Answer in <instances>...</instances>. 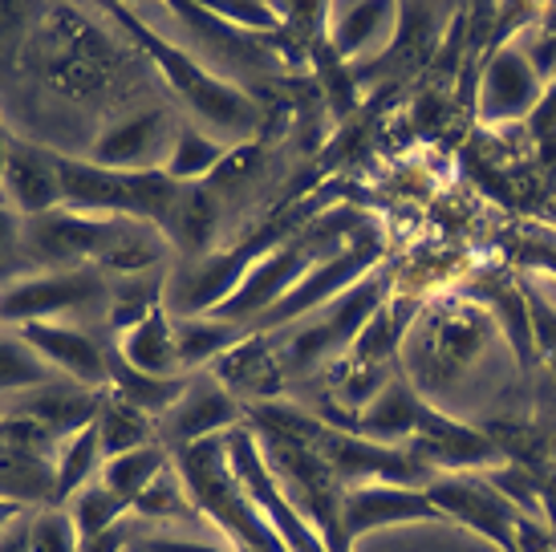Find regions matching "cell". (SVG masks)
Masks as SVG:
<instances>
[{
	"mask_svg": "<svg viewBox=\"0 0 556 552\" xmlns=\"http://www.w3.org/2000/svg\"><path fill=\"white\" fill-rule=\"evenodd\" d=\"M325 261L321 252H313V240H293V244H280L261 252L252 268L244 273V280L236 285V292L224 301V305L212 313V317H224V322H261L273 305H280L289 292L301 285V276L309 273L313 264Z\"/></svg>",
	"mask_w": 556,
	"mask_h": 552,
	"instance_id": "30bf717a",
	"label": "cell"
},
{
	"mask_svg": "<svg viewBox=\"0 0 556 552\" xmlns=\"http://www.w3.org/2000/svg\"><path fill=\"white\" fill-rule=\"evenodd\" d=\"M228 154H232L228 142L212 138L207 130H200V126L184 123L179 126V135H175V142H170L167 167L163 171H167L175 184L191 187L195 179H212V175L228 163Z\"/></svg>",
	"mask_w": 556,
	"mask_h": 552,
	"instance_id": "4316f807",
	"label": "cell"
},
{
	"mask_svg": "<svg viewBox=\"0 0 556 552\" xmlns=\"http://www.w3.org/2000/svg\"><path fill=\"white\" fill-rule=\"evenodd\" d=\"M187 382H191V374H184V378H155V374H142V369L126 366L123 357L114 353V346H110L106 390L110 394H118L123 402H130V406L142 411L147 418H163L175 402L184 399Z\"/></svg>",
	"mask_w": 556,
	"mask_h": 552,
	"instance_id": "cb8c5ba5",
	"label": "cell"
},
{
	"mask_svg": "<svg viewBox=\"0 0 556 552\" xmlns=\"http://www.w3.org/2000/svg\"><path fill=\"white\" fill-rule=\"evenodd\" d=\"M53 491H58V479H53L49 455H37V451H25V447L0 439V500H16L25 507H53Z\"/></svg>",
	"mask_w": 556,
	"mask_h": 552,
	"instance_id": "7402d4cb",
	"label": "cell"
},
{
	"mask_svg": "<svg viewBox=\"0 0 556 552\" xmlns=\"http://www.w3.org/2000/svg\"><path fill=\"white\" fill-rule=\"evenodd\" d=\"M29 516H21L13 528H4V532H0V552H33L29 549Z\"/></svg>",
	"mask_w": 556,
	"mask_h": 552,
	"instance_id": "8d00e7d4",
	"label": "cell"
},
{
	"mask_svg": "<svg viewBox=\"0 0 556 552\" xmlns=\"http://www.w3.org/2000/svg\"><path fill=\"white\" fill-rule=\"evenodd\" d=\"M175 135H179V126L170 118V110H135L123 123H114L93 138L90 163L110 171H163Z\"/></svg>",
	"mask_w": 556,
	"mask_h": 552,
	"instance_id": "7c38bea8",
	"label": "cell"
},
{
	"mask_svg": "<svg viewBox=\"0 0 556 552\" xmlns=\"http://www.w3.org/2000/svg\"><path fill=\"white\" fill-rule=\"evenodd\" d=\"M106 13L118 16L123 29L139 41L142 53L159 65V74L167 77V86L179 93V102L195 114V126H200V130H207V135L219 138V142H228V147H232L236 138H244L256 130L261 106H256L240 86L224 81V77L212 74L203 62H195L187 49H179L175 41H167V37H159L151 25H142V16H135L130 9H123V4H110Z\"/></svg>",
	"mask_w": 556,
	"mask_h": 552,
	"instance_id": "3957f363",
	"label": "cell"
},
{
	"mask_svg": "<svg viewBox=\"0 0 556 552\" xmlns=\"http://www.w3.org/2000/svg\"><path fill=\"white\" fill-rule=\"evenodd\" d=\"M65 512L74 516V524H78V537H98V532H106V528H114L118 520H126L130 516V507L114 495V491L102 484V479H90L86 488L65 504Z\"/></svg>",
	"mask_w": 556,
	"mask_h": 552,
	"instance_id": "f546056e",
	"label": "cell"
},
{
	"mask_svg": "<svg viewBox=\"0 0 556 552\" xmlns=\"http://www.w3.org/2000/svg\"><path fill=\"white\" fill-rule=\"evenodd\" d=\"M520 261L532 268V273H544L548 280H556V236L553 231H532L520 248Z\"/></svg>",
	"mask_w": 556,
	"mask_h": 552,
	"instance_id": "836d02e7",
	"label": "cell"
},
{
	"mask_svg": "<svg viewBox=\"0 0 556 552\" xmlns=\"http://www.w3.org/2000/svg\"><path fill=\"white\" fill-rule=\"evenodd\" d=\"M252 430H256L264 463H268L273 479L285 491V500L317 528V537L329 544V552H350L345 528H341V495H345V484L329 467V460H325L309 439H296V435L268 430V427H252Z\"/></svg>",
	"mask_w": 556,
	"mask_h": 552,
	"instance_id": "5b68a950",
	"label": "cell"
},
{
	"mask_svg": "<svg viewBox=\"0 0 556 552\" xmlns=\"http://www.w3.org/2000/svg\"><path fill=\"white\" fill-rule=\"evenodd\" d=\"M240 423H244V418H240V402H236L232 394H228V386L207 369L200 378H191L184 390V399L163 414V435L170 439V451H175V447L228 435V430L240 427Z\"/></svg>",
	"mask_w": 556,
	"mask_h": 552,
	"instance_id": "2e32d148",
	"label": "cell"
},
{
	"mask_svg": "<svg viewBox=\"0 0 556 552\" xmlns=\"http://www.w3.org/2000/svg\"><path fill=\"white\" fill-rule=\"evenodd\" d=\"M142 552H236L232 544H212V540L195 537H151Z\"/></svg>",
	"mask_w": 556,
	"mask_h": 552,
	"instance_id": "d590c367",
	"label": "cell"
},
{
	"mask_svg": "<svg viewBox=\"0 0 556 552\" xmlns=\"http://www.w3.org/2000/svg\"><path fill=\"white\" fill-rule=\"evenodd\" d=\"M212 16H219V25H228L232 33H273L280 29L285 21L277 4H244V0H232V4H224V0H207L203 4Z\"/></svg>",
	"mask_w": 556,
	"mask_h": 552,
	"instance_id": "d6a6232c",
	"label": "cell"
},
{
	"mask_svg": "<svg viewBox=\"0 0 556 552\" xmlns=\"http://www.w3.org/2000/svg\"><path fill=\"white\" fill-rule=\"evenodd\" d=\"M102 276L90 268H53V273L16 276L0 285V322L29 325V322H58V313H78L102 301Z\"/></svg>",
	"mask_w": 556,
	"mask_h": 552,
	"instance_id": "9c48e42d",
	"label": "cell"
},
{
	"mask_svg": "<svg viewBox=\"0 0 556 552\" xmlns=\"http://www.w3.org/2000/svg\"><path fill=\"white\" fill-rule=\"evenodd\" d=\"M431 504L443 512V520H459L467 528L483 532L488 540H495L504 552H520L516 549V528H520V507L511 504L504 491L495 488L492 479L467 476V472H447V476L422 484Z\"/></svg>",
	"mask_w": 556,
	"mask_h": 552,
	"instance_id": "8fae6325",
	"label": "cell"
},
{
	"mask_svg": "<svg viewBox=\"0 0 556 552\" xmlns=\"http://www.w3.org/2000/svg\"><path fill=\"white\" fill-rule=\"evenodd\" d=\"M16 240H21V215L0 203V252H9Z\"/></svg>",
	"mask_w": 556,
	"mask_h": 552,
	"instance_id": "74e56055",
	"label": "cell"
},
{
	"mask_svg": "<svg viewBox=\"0 0 556 552\" xmlns=\"http://www.w3.org/2000/svg\"><path fill=\"white\" fill-rule=\"evenodd\" d=\"M114 353L123 357L126 366L142 369V374H155V378H184L179 369V350H175V317L170 309H155L147 313L139 325H130L118 334Z\"/></svg>",
	"mask_w": 556,
	"mask_h": 552,
	"instance_id": "44dd1931",
	"label": "cell"
},
{
	"mask_svg": "<svg viewBox=\"0 0 556 552\" xmlns=\"http://www.w3.org/2000/svg\"><path fill=\"white\" fill-rule=\"evenodd\" d=\"M102 399H106V390H90V386H78L70 382V378H53L46 386L9 394L0 414L33 418V423H41L46 430H53L58 439H65L74 430L90 427L93 418H98V411H102Z\"/></svg>",
	"mask_w": 556,
	"mask_h": 552,
	"instance_id": "e0dca14e",
	"label": "cell"
},
{
	"mask_svg": "<svg viewBox=\"0 0 556 552\" xmlns=\"http://www.w3.org/2000/svg\"><path fill=\"white\" fill-rule=\"evenodd\" d=\"M25 244L46 264L58 268H106L114 276H142L167 256V231L147 219L126 215H86L58 208L49 215L25 219Z\"/></svg>",
	"mask_w": 556,
	"mask_h": 552,
	"instance_id": "6da1fadb",
	"label": "cell"
},
{
	"mask_svg": "<svg viewBox=\"0 0 556 552\" xmlns=\"http://www.w3.org/2000/svg\"><path fill=\"white\" fill-rule=\"evenodd\" d=\"M21 516H29V507L16 504V500H0V532H4V528H13Z\"/></svg>",
	"mask_w": 556,
	"mask_h": 552,
	"instance_id": "f35d334b",
	"label": "cell"
},
{
	"mask_svg": "<svg viewBox=\"0 0 556 552\" xmlns=\"http://www.w3.org/2000/svg\"><path fill=\"white\" fill-rule=\"evenodd\" d=\"M252 329L248 325H236V322H224V317H212V313H203V317H175V350H179V369L191 374V369L200 366H212L216 357L240 346Z\"/></svg>",
	"mask_w": 556,
	"mask_h": 552,
	"instance_id": "603a6c76",
	"label": "cell"
},
{
	"mask_svg": "<svg viewBox=\"0 0 556 552\" xmlns=\"http://www.w3.org/2000/svg\"><path fill=\"white\" fill-rule=\"evenodd\" d=\"M16 334L53 374H62L78 386H90V390H106L110 350H102L86 329L65 322H29Z\"/></svg>",
	"mask_w": 556,
	"mask_h": 552,
	"instance_id": "5bb4252c",
	"label": "cell"
},
{
	"mask_svg": "<svg viewBox=\"0 0 556 552\" xmlns=\"http://www.w3.org/2000/svg\"><path fill=\"white\" fill-rule=\"evenodd\" d=\"M170 463H175V476L184 484L195 516L212 524L224 540H232L236 552H285L277 532L268 528L261 507L252 504L248 488L236 476L228 435L175 447Z\"/></svg>",
	"mask_w": 556,
	"mask_h": 552,
	"instance_id": "7a4b0ae2",
	"label": "cell"
},
{
	"mask_svg": "<svg viewBox=\"0 0 556 552\" xmlns=\"http://www.w3.org/2000/svg\"><path fill=\"white\" fill-rule=\"evenodd\" d=\"M29 549L33 552H81L78 524L65 507H37L29 516Z\"/></svg>",
	"mask_w": 556,
	"mask_h": 552,
	"instance_id": "1f68e13d",
	"label": "cell"
},
{
	"mask_svg": "<svg viewBox=\"0 0 556 552\" xmlns=\"http://www.w3.org/2000/svg\"><path fill=\"white\" fill-rule=\"evenodd\" d=\"M378 261H382V240H378V236H366V240H362V231H357L345 248H338V252H329L325 261L313 264L309 273L301 276V285H296L280 305L268 309L252 329H256V334H277L285 325L305 322L309 313L325 309L329 301H338L345 289H354L362 276H370Z\"/></svg>",
	"mask_w": 556,
	"mask_h": 552,
	"instance_id": "52a82bcc",
	"label": "cell"
},
{
	"mask_svg": "<svg viewBox=\"0 0 556 552\" xmlns=\"http://www.w3.org/2000/svg\"><path fill=\"white\" fill-rule=\"evenodd\" d=\"M98 472H102V439H98V418H93L90 427L74 430L58 443V455H53V479H58L53 507L70 504L90 479H98Z\"/></svg>",
	"mask_w": 556,
	"mask_h": 552,
	"instance_id": "d4e9b609",
	"label": "cell"
},
{
	"mask_svg": "<svg viewBox=\"0 0 556 552\" xmlns=\"http://www.w3.org/2000/svg\"><path fill=\"white\" fill-rule=\"evenodd\" d=\"M212 374H216L219 382L228 386V394L232 399H256V402H273L280 394V386H285V366H280V353L268 350L264 338L256 334H248L240 346L216 357L212 362Z\"/></svg>",
	"mask_w": 556,
	"mask_h": 552,
	"instance_id": "ffe728a7",
	"label": "cell"
},
{
	"mask_svg": "<svg viewBox=\"0 0 556 552\" xmlns=\"http://www.w3.org/2000/svg\"><path fill=\"white\" fill-rule=\"evenodd\" d=\"M0 187L9 196L21 219H37L62 208V175H58V154L29 147V142H9L4 151V171H0Z\"/></svg>",
	"mask_w": 556,
	"mask_h": 552,
	"instance_id": "ac0fdd59",
	"label": "cell"
},
{
	"mask_svg": "<svg viewBox=\"0 0 556 552\" xmlns=\"http://www.w3.org/2000/svg\"><path fill=\"white\" fill-rule=\"evenodd\" d=\"M130 516H151V520H184V516H195V507L187 500L184 484L175 476V463L135 500Z\"/></svg>",
	"mask_w": 556,
	"mask_h": 552,
	"instance_id": "4dcf8cb0",
	"label": "cell"
},
{
	"mask_svg": "<svg viewBox=\"0 0 556 552\" xmlns=\"http://www.w3.org/2000/svg\"><path fill=\"white\" fill-rule=\"evenodd\" d=\"M544 77L536 74V65L528 58V46H504L495 53L483 81H479V114L483 123H516L536 114L544 98Z\"/></svg>",
	"mask_w": 556,
	"mask_h": 552,
	"instance_id": "9a60e30c",
	"label": "cell"
},
{
	"mask_svg": "<svg viewBox=\"0 0 556 552\" xmlns=\"http://www.w3.org/2000/svg\"><path fill=\"white\" fill-rule=\"evenodd\" d=\"M228 455H232L236 476H240V484L248 488L252 504L261 507V516L268 520V528L277 532L280 549L285 552H329V544L317 537V528L285 500V491H280V484L273 479L268 463H264V451H261V443H256V430L248 427V423L228 430Z\"/></svg>",
	"mask_w": 556,
	"mask_h": 552,
	"instance_id": "ba28073f",
	"label": "cell"
},
{
	"mask_svg": "<svg viewBox=\"0 0 556 552\" xmlns=\"http://www.w3.org/2000/svg\"><path fill=\"white\" fill-rule=\"evenodd\" d=\"M58 374L37 357V353L21 341V334H0V394H21V390H33V386L53 382Z\"/></svg>",
	"mask_w": 556,
	"mask_h": 552,
	"instance_id": "f1b7e54d",
	"label": "cell"
},
{
	"mask_svg": "<svg viewBox=\"0 0 556 552\" xmlns=\"http://www.w3.org/2000/svg\"><path fill=\"white\" fill-rule=\"evenodd\" d=\"M130 537H135V524L126 516V520H118L106 532L81 540V552H130Z\"/></svg>",
	"mask_w": 556,
	"mask_h": 552,
	"instance_id": "e575fe53",
	"label": "cell"
},
{
	"mask_svg": "<svg viewBox=\"0 0 556 552\" xmlns=\"http://www.w3.org/2000/svg\"><path fill=\"white\" fill-rule=\"evenodd\" d=\"M325 25V46L338 58H370L387 53L399 29V4H333Z\"/></svg>",
	"mask_w": 556,
	"mask_h": 552,
	"instance_id": "d6986e66",
	"label": "cell"
},
{
	"mask_svg": "<svg viewBox=\"0 0 556 552\" xmlns=\"http://www.w3.org/2000/svg\"><path fill=\"white\" fill-rule=\"evenodd\" d=\"M98 439H102V460H114L123 451H139V447L159 443L155 435V418H147L142 411H135L130 402H123L118 394L102 399V411H98Z\"/></svg>",
	"mask_w": 556,
	"mask_h": 552,
	"instance_id": "83f0119b",
	"label": "cell"
},
{
	"mask_svg": "<svg viewBox=\"0 0 556 552\" xmlns=\"http://www.w3.org/2000/svg\"><path fill=\"white\" fill-rule=\"evenodd\" d=\"M139 552H142V549H139Z\"/></svg>",
	"mask_w": 556,
	"mask_h": 552,
	"instance_id": "60d3db41",
	"label": "cell"
},
{
	"mask_svg": "<svg viewBox=\"0 0 556 552\" xmlns=\"http://www.w3.org/2000/svg\"><path fill=\"white\" fill-rule=\"evenodd\" d=\"M167 467H170V451L163 443H151V447H139V451H123V455H114V460H102L98 479H102L126 507H135V500H139L142 491L151 488Z\"/></svg>",
	"mask_w": 556,
	"mask_h": 552,
	"instance_id": "484cf974",
	"label": "cell"
},
{
	"mask_svg": "<svg viewBox=\"0 0 556 552\" xmlns=\"http://www.w3.org/2000/svg\"><path fill=\"white\" fill-rule=\"evenodd\" d=\"M390 285L382 273L362 276L354 289H345L338 301H329L325 309L309 313V322H296L293 338L280 353L285 369H313L329 362L333 353H350L354 341L366 334V325L387 309Z\"/></svg>",
	"mask_w": 556,
	"mask_h": 552,
	"instance_id": "8992f818",
	"label": "cell"
},
{
	"mask_svg": "<svg viewBox=\"0 0 556 552\" xmlns=\"http://www.w3.org/2000/svg\"><path fill=\"white\" fill-rule=\"evenodd\" d=\"M58 175H62V208L70 212L126 215L159 224L163 231L184 200V184H175L167 171H110L90 159L58 154Z\"/></svg>",
	"mask_w": 556,
	"mask_h": 552,
	"instance_id": "277c9868",
	"label": "cell"
},
{
	"mask_svg": "<svg viewBox=\"0 0 556 552\" xmlns=\"http://www.w3.org/2000/svg\"><path fill=\"white\" fill-rule=\"evenodd\" d=\"M410 520H443V512L431 504L427 488H415V484H357V488H345V495H341V528H345L350 549H354V540H362L374 528Z\"/></svg>",
	"mask_w": 556,
	"mask_h": 552,
	"instance_id": "4fadbf2b",
	"label": "cell"
},
{
	"mask_svg": "<svg viewBox=\"0 0 556 552\" xmlns=\"http://www.w3.org/2000/svg\"><path fill=\"white\" fill-rule=\"evenodd\" d=\"M553 552H556V549H553Z\"/></svg>",
	"mask_w": 556,
	"mask_h": 552,
	"instance_id": "ab89813d",
	"label": "cell"
}]
</instances>
